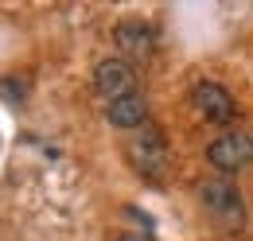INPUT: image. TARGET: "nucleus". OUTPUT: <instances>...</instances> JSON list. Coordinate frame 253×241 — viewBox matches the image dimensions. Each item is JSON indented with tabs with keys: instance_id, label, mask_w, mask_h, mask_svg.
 <instances>
[{
	"instance_id": "nucleus-1",
	"label": "nucleus",
	"mask_w": 253,
	"mask_h": 241,
	"mask_svg": "<svg viewBox=\"0 0 253 241\" xmlns=\"http://www.w3.org/2000/svg\"><path fill=\"white\" fill-rule=\"evenodd\" d=\"M203 206L207 214L218 222L222 230H242L246 222V206H242V195L230 179H207L203 183Z\"/></svg>"
},
{
	"instance_id": "nucleus-2",
	"label": "nucleus",
	"mask_w": 253,
	"mask_h": 241,
	"mask_svg": "<svg viewBox=\"0 0 253 241\" xmlns=\"http://www.w3.org/2000/svg\"><path fill=\"white\" fill-rule=\"evenodd\" d=\"M125 152H128V163L140 175H148V179H160L164 167H168V144H164V136H160L156 128H140L125 144Z\"/></svg>"
},
{
	"instance_id": "nucleus-3",
	"label": "nucleus",
	"mask_w": 253,
	"mask_h": 241,
	"mask_svg": "<svg viewBox=\"0 0 253 241\" xmlns=\"http://www.w3.org/2000/svg\"><path fill=\"white\" fill-rule=\"evenodd\" d=\"M207 160L218 167V171H242L253 163V136L250 132H222L218 140L207 148Z\"/></svg>"
},
{
	"instance_id": "nucleus-4",
	"label": "nucleus",
	"mask_w": 253,
	"mask_h": 241,
	"mask_svg": "<svg viewBox=\"0 0 253 241\" xmlns=\"http://www.w3.org/2000/svg\"><path fill=\"white\" fill-rule=\"evenodd\" d=\"M94 86L105 101H121V97H128L136 90V74H132L128 62L105 59V62H97V70H94Z\"/></svg>"
},
{
	"instance_id": "nucleus-5",
	"label": "nucleus",
	"mask_w": 253,
	"mask_h": 241,
	"mask_svg": "<svg viewBox=\"0 0 253 241\" xmlns=\"http://www.w3.org/2000/svg\"><path fill=\"white\" fill-rule=\"evenodd\" d=\"M191 101H195V109L203 117L214 120V124H226V120L234 117V97L222 90L218 82H199L195 93H191Z\"/></svg>"
},
{
	"instance_id": "nucleus-6",
	"label": "nucleus",
	"mask_w": 253,
	"mask_h": 241,
	"mask_svg": "<svg viewBox=\"0 0 253 241\" xmlns=\"http://www.w3.org/2000/svg\"><path fill=\"white\" fill-rule=\"evenodd\" d=\"M105 117L109 124H117V128H144V117H148V101L140 97V93H128L121 101H109V109H105Z\"/></svg>"
},
{
	"instance_id": "nucleus-7",
	"label": "nucleus",
	"mask_w": 253,
	"mask_h": 241,
	"mask_svg": "<svg viewBox=\"0 0 253 241\" xmlns=\"http://www.w3.org/2000/svg\"><path fill=\"white\" fill-rule=\"evenodd\" d=\"M117 43H121V51L128 59H148V51H152V28L128 20V24L117 28Z\"/></svg>"
},
{
	"instance_id": "nucleus-8",
	"label": "nucleus",
	"mask_w": 253,
	"mask_h": 241,
	"mask_svg": "<svg viewBox=\"0 0 253 241\" xmlns=\"http://www.w3.org/2000/svg\"><path fill=\"white\" fill-rule=\"evenodd\" d=\"M121 241H152V238H148V234H125Z\"/></svg>"
}]
</instances>
